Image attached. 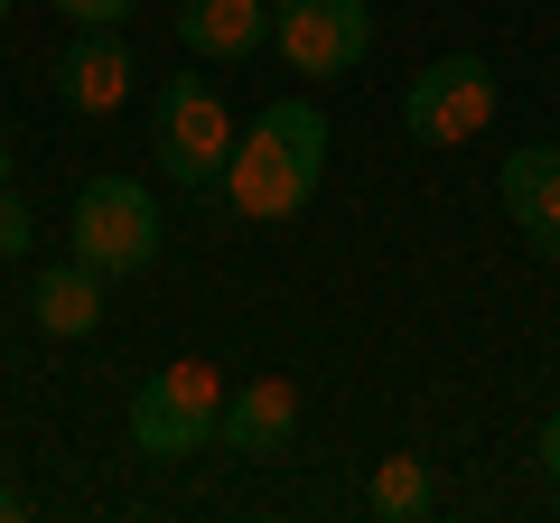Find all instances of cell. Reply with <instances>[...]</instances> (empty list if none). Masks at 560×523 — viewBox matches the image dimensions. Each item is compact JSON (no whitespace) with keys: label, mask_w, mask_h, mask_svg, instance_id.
Masks as SVG:
<instances>
[{"label":"cell","mask_w":560,"mask_h":523,"mask_svg":"<svg viewBox=\"0 0 560 523\" xmlns=\"http://www.w3.org/2000/svg\"><path fill=\"white\" fill-rule=\"evenodd\" d=\"M318 168H327V113L318 103H271V113H253V131H234V160H224L215 187L243 224H290L318 197Z\"/></svg>","instance_id":"obj_1"},{"label":"cell","mask_w":560,"mask_h":523,"mask_svg":"<svg viewBox=\"0 0 560 523\" xmlns=\"http://www.w3.org/2000/svg\"><path fill=\"white\" fill-rule=\"evenodd\" d=\"M150 160H160V178L187 187V197H206V187L224 178V160H234V113H224V94L197 66L168 75L160 103H150Z\"/></svg>","instance_id":"obj_2"},{"label":"cell","mask_w":560,"mask_h":523,"mask_svg":"<svg viewBox=\"0 0 560 523\" xmlns=\"http://www.w3.org/2000/svg\"><path fill=\"white\" fill-rule=\"evenodd\" d=\"M66 234H75V262H94L103 281H131L160 262V197L140 178H84Z\"/></svg>","instance_id":"obj_3"},{"label":"cell","mask_w":560,"mask_h":523,"mask_svg":"<svg viewBox=\"0 0 560 523\" xmlns=\"http://www.w3.org/2000/svg\"><path fill=\"white\" fill-rule=\"evenodd\" d=\"M224 421V374L215 364H160L131 403V449L140 458H197Z\"/></svg>","instance_id":"obj_4"},{"label":"cell","mask_w":560,"mask_h":523,"mask_svg":"<svg viewBox=\"0 0 560 523\" xmlns=\"http://www.w3.org/2000/svg\"><path fill=\"white\" fill-rule=\"evenodd\" d=\"M495 66L486 57H440V66H420L411 94H401V131H411L420 150H458L477 141L486 121H495Z\"/></svg>","instance_id":"obj_5"},{"label":"cell","mask_w":560,"mask_h":523,"mask_svg":"<svg viewBox=\"0 0 560 523\" xmlns=\"http://www.w3.org/2000/svg\"><path fill=\"white\" fill-rule=\"evenodd\" d=\"M271 38H280V66H290V75L337 84V75H355V66L374 57V10H364V0H280Z\"/></svg>","instance_id":"obj_6"},{"label":"cell","mask_w":560,"mask_h":523,"mask_svg":"<svg viewBox=\"0 0 560 523\" xmlns=\"http://www.w3.org/2000/svg\"><path fill=\"white\" fill-rule=\"evenodd\" d=\"M131 84H140V66H131L121 28H75V47L57 57V103L66 113H121Z\"/></svg>","instance_id":"obj_7"},{"label":"cell","mask_w":560,"mask_h":523,"mask_svg":"<svg viewBox=\"0 0 560 523\" xmlns=\"http://www.w3.org/2000/svg\"><path fill=\"white\" fill-rule=\"evenodd\" d=\"M271 0H178V47L206 66H243L271 47Z\"/></svg>","instance_id":"obj_8"},{"label":"cell","mask_w":560,"mask_h":523,"mask_svg":"<svg viewBox=\"0 0 560 523\" xmlns=\"http://www.w3.org/2000/svg\"><path fill=\"white\" fill-rule=\"evenodd\" d=\"M504 216L523 224V243H533L541 262H560V150L551 141L504 150Z\"/></svg>","instance_id":"obj_9"},{"label":"cell","mask_w":560,"mask_h":523,"mask_svg":"<svg viewBox=\"0 0 560 523\" xmlns=\"http://www.w3.org/2000/svg\"><path fill=\"white\" fill-rule=\"evenodd\" d=\"M290 430H300V383L290 374H261V383H234V393H224L215 440L234 449V458H271Z\"/></svg>","instance_id":"obj_10"},{"label":"cell","mask_w":560,"mask_h":523,"mask_svg":"<svg viewBox=\"0 0 560 523\" xmlns=\"http://www.w3.org/2000/svg\"><path fill=\"white\" fill-rule=\"evenodd\" d=\"M28 318H38L47 337H94V327H103V271L66 253L57 271H38V290H28Z\"/></svg>","instance_id":"obj_11"},{"label":"cell","mask_w":560,"mask_h":523,"mask_svg":"<svg viewBox=\"0 0 560 523\" xmlns=\"http://www.w3.org/2000/svg\"><path fill=\"white\" fill-rule=\"evenodd\" d=\"M430 496H440V486H430V458H411V449H393V458L374 467V486H364V504H374L383 523H420Z\"/></svg>","instance_id":"obj_12"},{"label":"cell","mask_w":560,"mask_h":523,"mask_svg":"<svg viewBox=\"0 0 560 523\" xmlns=\"http://www.w3.org/2000/svg\"><path fill=\"white\" fill-rule=\"evenodd\" d=\"M28 234H38V224H28V197H20V187H0V262H20Z\"/></svg>","instance_id":"obj_13"},{"label":"cell","mask_w":560,"mask_h":523,"mask_svg":"<svg viewBox=\"0 0 560 523\" xmlns=\"http://www.w3.org/2000/svg\"><path fill=\"white\" fill-rule=\"evenodd\" d=\"M57 10H66L75 28H121V20L140 10V0H57Z\"/></svg>","instance_id":"obj_14"},{"label":"cell","mask_w":560,"mask_h":523,"mask_svg":"<svg viewBox=\"0 0 560 523\" xmlns=\"http://www.w3.org/2000/svg\"><path fill=\"white\" fill-rule=\"evenodd\" d=\"M541 467H551V486H560V411L541 421Z\"/></svg>","instance_id":"obj_15"},{"label":"cell","mask_w":560,"mask_h":523,"mask_svg":"<svg viewBox=\"0 0 560 523\" xmlns=\"http://www.w3.org/2000/svg\"><path fill=\"white\" fill-rule=\"evenodd\" d=\"M28 514V496H20V486H0V523H20Z\"/></svg>","instance_id":"obj_16"},{"label":"cell","mask_w":560,"mask_h":523,"mask_svg":"<svg viewBox=\"0 0 560 523\" xmlns=\"http://www.w3.org/2000/svg\"><path fill=\"white\" fill-rule=\"evenodd\" d=\"M0 187H10V141H0Z\"/></svg>","instance_id":"obj_17"},{"label":"cell","mask_w":560,"mask_h":523,"mask_svg":"<svg viewBox=\"0 0 560 523\" xmlns=\"http://www.w3.org/2000/svg\"><path fill=\"white\" fill-rule=\"evenodd\" d=\"M0 20H10V0H0Z\"/></svg>","instance_id":"obj_18"},{"label":"cell","mask_w":560,"mask_h":523,"mask_svg":"<svg viewBox=\"0 0 560 523\" xmlns=\"http://www.w3.org/2000/svg\"><path fill=\"white\" fill-rule=\"evenodd\" d=\"M271 10H280V0H271Z\"/></svg>","instance_id":"obj_19"}]
</instances>
